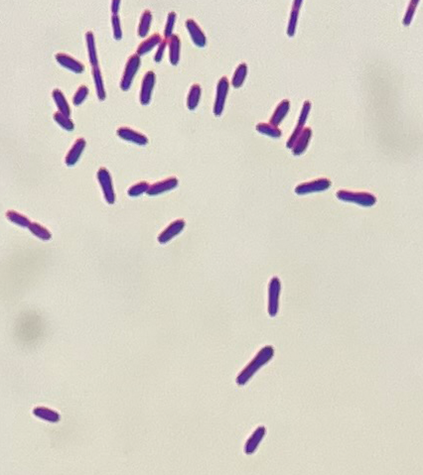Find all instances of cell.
I'll use <instances>...</instances> for the list:
<instances>
[{
	"label": "cell",
	"instance_id": "1",
	"mask_svg": "<svg viewBox=\"0 0 423 475\" xmlns=\"http://www.w3.org/2000/svg\"><path fill=\"white\" fill-rule=\"evenodd\" d=\"M273 356H274L273 346L267 345L263 347L255 355L253 360H251V362L248 364V366L245 368L239 373V375L236 377V380H235L236 383L240 386L246 385L260 368L264 367L273 358Z\"/></svg>",
	"mask_w": 423,
	"mask_h": 475
},
{
	"label": "cell",
	"instance_id": "2",
	"mask_svg": "<svg viewBox=\"0 0 423 475\" xmlns=\"http://www.w3.org/2000/svg\"><path fill=\"white\" fill-rule=\"evenodd\" d=\"M140 56L137 54H133L128 58L120 80V88L123 91H128L130 89L133 78L140 67Z\"/></svg>",
	"mask_w": 423,
	"mask_h": 475
},
{
	"label": "cell",
	"instance_id": "3",
	"mask_svg": "<svg viewBox=\"0 0 423 475\" xmlns=\"http://www.w3.org/2000/svg\"><path fill=\"white\" fill-rule=\"evenodd\" d=\"M281 291V282L278 277H273L268 286V307L267 311L271 318H274L279 308V297Z\"/></svg>",
	"mask_w": 423,
	"mask_h": 475
},
{
	"label": "cell",
	"instance_id": "4",
	"mask_svg": "<svg viewBox=\"0 0 423 475\" xmlns=\"http://www.w3.org/2000/svg\"><path fill=\"white\" fill-rule=\"evenodd\" d=\"M337 198L344 201L355 202L362 206H372L376 203L375 196L369 193H355L347 190H341L337 193Z\"/></svg>",
	"mask_w": 423,
	"mask_h": 475
},
{
	"label": "cell",
	"instance_id": "5",
	"mask_svg": "<svg viewBox=\"0 0 423 475\" xmlns=\"http://www.w3.org/2000/svg\"><path fill=\"white\" fill-rule=\"evenodd\" d=\"M96 176H97L98 183L100 184V188L103 190L105 199L108 201V203L113 204L115 202V193H114L112 179H111L109 170L102 167L97 171Z\"/></svg>",
	"mask_w": 423,
	"mask_h": 475
},
{
	"label": "cell",
	"instance_id": "6",
	"mask_svg": "<svg viewBox=\"0 0 423 475\" xmlns=\"http://www.w3.org/2000/svg\"><path fill=\"white\" fill-rule=\"evenodd\" d=\"M229 88H230L229 78L227 77H220L217 85V92H216V98H215V104H214V114L216 116L221 115L224 111L225 104L227 100V95L229 92Z\"/></svg>",
	"mask_w": 423,
	"mask_h": 475
},
{
	"label": "cell",
	"instance_id": "7",
	"mask_svg": "<svg viewBox=\"0 0 423 475\" xmlns=\"http://www.w3.org/2000/svg\"><path fill=\"white\" fill-rule=\"evenodd\" d=\"M331 181L329 179L326 178H321L313 180L310 182H305L303 184H298L295 188V193L297 195H307L311 193H318V192H323L329 189L331 187Z\"/></svg>",
	"mask_w": 423,
	"mask_h": 475
},
{
	"label": "cell",
	"instance_id": "8",
	"mask_svg": "<svg viewBox=\"0 0 423 475\" xmlns=\"http://www.w3.org/2000/svg\"><path fill=\"white\" fill-rule=\"evenodd\" d=\"M186 226V221L183 218H179L172 221L165 230L158 235V242L160 244H166L171 241L174 237L179 235Z\"/></svg>",
	"mask_w": 423,
	"mask_h": 475
},
{
	"label": "cell",
	"instance_id": "9",
	"mask_svg": "<svg viewBox=\"0 0 423 475\" xmlns=\"http://www.w3.org/2000/svg\"><path fill=\"white\" fill-rule=\"evenodd\" d=\"M156 75L153 71H148L142 79L140 89V104L142 106H147L151 100V95L155 86Z\"/></svg>",
	"mask_w": 423,
	"mask_h": 475
},
{
	"label": "cell",
	"instance_id": "10",
	"mask_svg": "<svg viewBox=\"0 0 423 475\" xmlns=\"http://www.w3.org/2000/svg\"><path fill=\"white\" fill-rule=\"evenodd\" d=\"M310 109H311V101L310 100H305L304 104H303V107L301 108V111H300V115H299V118H298V122L291 134V136L288 139L287 141V148L289 149H292L295 141L297 140L300 133L302 132V130L304 129L303 126L304 124L306 123V120H307V117L309 115V112H310Z\"/></svg>",
	"mask_w": 423,
	"mask_h": 475
},
{
	"label": "cell",
	"instance_id": "11",
	"mask_svg": "<svg viewBox=\"0 0 423 475\" xmlns=\"http://www.w3.org/2000/svg\"><path fill=\"white\" fill-rule=\"evenodd\" d=\"M118 137H120L126 141H128V142H132L136 145H140V146H144V145H147L149 143V140L147 138L146 135H144L143 133L141 132H138L132 128H129V127H126V126H123V127H119L116 131Z\"/></svg>",
	"mask_w": 423,
	"mask_h": 475
},
{
	"label": "cell",
	"instance_id": "12",
	"mask_svg": "<svg viewBox=\"0 0 423 475\" xmlns=\"http://www.w3.org/2000/svg\"><path fill=\"white\" fill-rule=\"evenodd\" d=\"M178 184H179V181H178L177 178L170 177V178H167V179H165L163 181H159V182L151 184L146 194L148 196H158V195H161L163 193L172 191L175 188L178 187Z\"/></svg>",
	"mask_w": 423,
	"mask_h": 475
},
{
	"label": "cell",
	"instance_id": "13",
	"mask_svg": "<svg viewBox=\"0 0 423 475\" xmlns=\"http://www.w3.org/2000/svg\"><path fill=\"white\" fill-rule=\"evenodd\" d=\"M55 58H56V61H58L61 66H63L65 68L73 71L74 73L80 74V73H84V71H85L84 64L82 61L77 60V59H75L74 57L70 56L69 54L58 53V54L55 55Z\"/></svg>",
	"mask_w": 423,
	"mask_h": 475
},
{
	"label": "cell",
	"instance_id": "14",
	"mask_svg": "<svg viewBox=\"0 0 423 475\" xmlns=\"http://www.w3.org/2000/svg\"><path fill=\"white\" fill-rule=\"evenodd\" d=\"M87 145V141L84 138H78L71 147L70 151L67 154L65 162L68 167H73L77 164V162L80 157V155L84 152L85 148Z\"/></svg>",
	"mask_w": 423,
	"mask_h": 475
},
{
	"label": "cell",
	"instance_id": "15",
	"mask_svg": "<svg viewBox=\"0 0 423 475\" xmlns=\"http://www.w3.org/2000/svg\"><path fill=\"white\" fill-rule=\"evenodd\" d=\"M186 28L188 30L189 34L193 40V42L199 47L206 46L207 44V37L205 35L204 32L201 29V27L198 25V23L194 20L189 18L186 20Z\"/></svg>",
	"mask_w": 423,
	"mask_h": 475
},
{
	"label": "cell",
	"instance_id": "16",
	"mask_svg": "<svg viewBox=\"0 0 423 475\" xmlns=\"http://www.w3.org/2000/svg\"><path fill=\"white\" fill-rule=\"evenodd\" d=\"M266 433H267V429L264 426H260V427H258L257 429H255L253 431V433L250 437V439L248 440L247 444H246L245 452L247 455H249V456L254 453V451L257 449L258 445L261 443V441L264 440Z\"/></svg>",
	"mask_w": 423,
	"mask_h": 475
},
{
	"label": "cell",
	"instance_id": "17",
	"mask_svg": "<svg viewBox=\"0 0 423 475\" xmlns=\"http://www.w3.org/2000/svg\"><path fill=\"white\" fill-rule=\"evenodd\" d=\"M311 136H312L311 128L305 127L302 130V132L300 133L299 137L295 141V143H294V145H293V147L291 149L294 155L299 156V155H301V154H303L306 151V149H307V147L309 145Z\"/></svg>",
	"mask_w": 423,
	"mask_h": 475
},
{
	"label": "cell",
	"instance_id": "18",
	"mask_svg": "<svg viewBox=\"0 0 423 475\" xmlns=\"http://www.w3.org/2000/svg\"><path fill=\"white\" fill-rule=\"evenodd\" d=\"M169 45V60L173 66H176L180 60V48H181V40L179 35L173 34L168 40Z\"/></svg>",
	"mask_w": 423,
	"mask_h": 475
},
{
	"label": "cell",
	"instance_id": "19",
	"mask_svg": "<svg viewBox=\"0 0 423 475\" xmlns=\"http://www.w3.org/2000/svg\"><path fill=\"white\" fill-rule=\"evenodd\" d=\"M162 37L160 34L158 33H154L152 34L151 36H149L146 40H144L143 42H141L139 44V46L137 48V51H136V54L139 55V56H142V55H145L147 54L148 52H150L154 47L159 45L161 42H162Z\"/></svg>",
	"mask_w": 423,
	"mask_h": 475
},
{
	"label": "cell",
	"instance_id": "20",
	"mask_svg": "<svg viewBox=\"0 0 423 475\" xmlns=\"http://www.w3.org/2000/svg\"><path fill=\"white\" fill-rule=\"evenodd\" d=\"M92 75L94 77L95 92L97 94V97L100 100H105L107 97V92H106V88H105V82L103 79V75H102V72L98 66L92 67Z\"/></svg>",
	"mask_w": 423,
	"mask_h": 475
},
{
	"label": "cell",
	"instance_id": "21",
	"mask_svg": "<svg viewBox=\"0 0 423 475\" xmlns=\"http://www.w3.org/2000/svg\"><path fill=\"white\" fill-rule=\"evenodd\" d=\"M289 109H290V101L288 99H282L279 105L277 106V108H275L270 118V123L275 126H278L284 119V117L287 115Z\"/></svg>",
	"mask_w": 423,
	"mask_h": 475
},
{
	"label": "cell",
	"instance_id": "22",
	"mask_svg": "<svg viewBox=\"0 0 423 475\" xmlns=\"http://www.w3.org/2000/svg\"><path fill=\"white\" fill-rule=\"evenodd\" d=\"M301 4H302V0H295L292 4V9L290 12V17H289L288 26H287V35L289 37H292L295 34Z\"/></svg>",
	"mask_w": 423,
	"mask_h": 475
},
{
	"label": "cell",
	"instance_id": "23",
	"mask_svg": "<svg viewBox=\"0 0 423 475\" xmlns=\"http://www.w3.org/2000/svg\"><path fill=\"white\" fill-rule=\"evenodd\" d=\"M52 95H53V98H54V100L56 102V106L59 109V111L70 117L71 116V108H70L68 100H67L63 92L61 90H59V89H54L53 92H52Z\"/></svg>",
	"mask_w": 423,
	"mask_h": 475
},
{
	"label": "cell",
	"instance_id": "24",
	"mask_svg": "<svg viewBox=\"0 0 423 475\" xmlns=\"http://www.w3.org/2000/svg\"><path fill=\"white\" fill-rule=\"evenodd\" d=\"M86 41H87V48H88V57L90 64L92 67L98 66L97 60V52L95 48V41H94V33L92 31H88L86 33Z\"/></svg>",
	"mask_w": 423,
	"mask_h": 475
},
{
	"label": "cell",
	"instance_id": "25",
	"mask_svg": "<svg viewBox=\"0 0 423 475\" xmlns=\"http://www.w3.org/2000/svg\"><path fill=\"white\" fill-rule=\"evenodd\" d=\"M201 93H202V89L199 84H194L191 86L188 92V96H187V108L190 110H194L198 107L200 98H201Z\"/></svg>",
	"mask_w": 423,
	"mask_h": 475
},
{
	"label": "cell",
	"instance_id": "26",
	"mask_svg": "<svg viewBox=\"0 0 423 475\" xmlns=\"http://www.w3.org/2000/svg\"><path fill=\"white\" fill-rule=\"evenodd\" d=\"M33 414L35 415L36 417L46 421V422H50V423H57V422L60 421V415L58 414L57 412L53 411V410L45 408V407H38V408L34 409Z\"/></svg>",
	"mask_w": 423,
	"mask_h": 475
},
{
	"label": "cell",
	"instance_id": "27",
	"mask_svg": "<svg viewBox=\"0 0 423 475\" xmlns=\"http://www.w3.org/2000/svg\"><path fill=\"white\" fill-rule=\"evenodd\" d=\"M256 130L259 133L265 134V135L272 137V138H279L282 135L281 130L277 126H275V125H273L271 123H258L256 125Z\"/></svg>",
	"mask_w": 423,
	"mask_h": 475
},
{
	"label": "cell",
	"instance_id": "28",
	"mask_svg": "<svg viewBox=\"0 0 423 475\" xmlns=\"http://www.w3.org/2000/svg\"><path fill=\"white\" fill-rule=\"evenodd\" d=\"M248 75V65L246 63H240L235 69L234 76L232 78V85L235 89H238L243 86Z\"/></svg>",
	"mask_w": 423,
	"mask_h": 475
},
{
	"label": "cell",
	"instance_id": "29",
	"mask_svg": "<svg viewBox=\"0 0 423 475\" xmlns=\"http://www.w3.org/2000/svg\"><path fill=\"white\" fill-rule=\"evenodd\" d=\"M6 218L12 222L13 224L15 225H18V226H21V228H29L30 224H31V221L28 217H26L25 215L18 213V212H15V211H8L6 213Z\"/></svg>",
	"mask_w": 423,
	"mask_h": 475
},
{
	"label": "cell",
	"instance_id": "30",
	"mask_svg": "<svg viewBox=\"0 0 423 475\" xmlns=\"http://www.w3.org/2000/svg\"><path fill=\"white\" fill-rule=\"evenodd\" d=\"M151 21H152L151 11L149 9H145L141 14L139 26H138V35L140 37H145L148 34L149 29H150V25H151Z\"/></svg>",
	"mask_w": 423,
	"mask_h": 475
},
{
	"label": "cell",
	"instance_id": "31",
	"mask_svg": "<svg viewBox=\"0 0 423 475\" xmlns=\"http://www.w3.org/2000/svg\"><path fill=\"white\" fill-rule=\"evenodd\" d=\"M28 230L31 231L32 234H34L36 237H38L41 240L48 241V240H50L52 238L51 232L45 226L41 225L38 222H31Z\"/></svg>",
	"mask_w": 423,
	"mask_h": 475
},
{
	"label": "cell",
	"instance_id": "32",
	"mask_svg": "<svg viewBox=\"0 0 423 475\" xmlns=\"http://www.w3.org/2000/svg\"><path fill=\"white\" fill-rule=\"evenodd\" d=\"M54 120L58 123L63 129L67 131H73L75 129V123L71 120V118L67 115L63 114L60 111H57L53 115Z\"/></svg>",
	"mask_w": 423,
	"mask_h": 475
},
{
	"label": "cell",
	"instance_id": "33",
	"mask_svg": "<svg viewBox=\"0 0 423 475\" xmlns=\"http://www.w3.org/2000/svg\"><path fill=\"white\" fill-rule=\"evenodd\" d=\"M149 187L150 185L146 181H141L139 183L130 187L128 189V191H127V194H128L129 197L136 198V197H139L144 193H147V191L149 190Z\"/></svg>",
	"mask_w": 423,
	"mask_h": 475
},
{
	"label": "cell",
	"instance_id": "34",
	"mask_svg": "<svg viewBox=\"0 0 423 475\" xmlns=\"http://www.w3.org/2000/svg\"><path fill=\"white\" fill-rule=\"evenodd\" d=\"M89 88L86 85H82L78 88V90L75 92L74 97H73V104L75 106H79L84 102V100L87 98L89 94Z\"/></svg>",
	"mask_w": 423,
	"mask_h": 475
},
{
	"label": "cell",
	"instance_id": "35",
	"mask_svg": "<svg viewBox=\"0 0 423 475\" xmlns=\"http://www.w3.org/2000/svg\"><path fill=\"white\" fill-rule=\"evenodd\" d=\"M176 18H177V14L175 11L169 12V14L167 16L166 24H165V29H164V39L169 40V38L172 36Z\"/></svg>",
	"mask_w": 423,
	"mask_h": 475
},
{
	"label": "cell",
	"instance_id": "36",
	"mask_svg": "<svg viewBox=\"0 0 423 475\" xmlns=\"http://www.w3.org/2000/svg\"><path fill=\"white\" fill-rule=\"evenodd\" d=\"M111 26L113 31V36L116 40H120L123 38V29H122V22L118 14L111 15Z\"/></svg>",
	"mask_w": 423,
	"mask_h": 475
},
{
	"label": "cell",
	"instance_id": "37",
	"mask_svg": "<svg viewBox=\"0 0 423 475\" xmlns=\"http://www.w3.org/2000/svg\"><path fill=\"white\" fill-rule=\"evenodd\" d=\"M418 4V1H410L409 5H408V11L406 13V16H405V19H404V23L405 25H409V23L411 22L412 20V17H413V14H414V11H415V7L416 5Z\"/></svg>",
	"mask_w": 423,
	"mask_h": 475
},
{
	"label": "cell",
	"instance_id": "38",
	"mask_svg": "<svg viewBox=\"0 0 423 475\" xmlns=\"http://www.w3.org/2000/svg\"><path fill=\"white\" fill-rule=\"evenodd\" d=\"M167 44H168V40H167V39H163L162 42L159 44L156 53H155V56H154V60H155V61H157V63L162 61L163 56H164V52H165V49H166Z\"/></svg>",
	"mask_w": 423,
	"mask_h": 475
},
{
	"label": "cell",
	"instance_id": "39",
	"mask_svg": "<svg viewBox=\"0 0 423 475\" xmlns=\"http://www.w3.org/2000/svg\"><path fill=\"white\" fill-rule=\"evenodd\" d=\"M120 4H122L120 0H113L111 2V12H112V14H118Z\"/></svg>",
	"mask_w": 423,
	"mask_h": 475
}]
</instances>
